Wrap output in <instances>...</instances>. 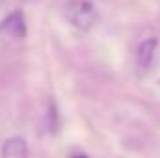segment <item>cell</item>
Listing matches in <instances>:
<instances>
[{"instance_id": "6da1fadb", "label": "cell", "mask_w": 160, "mask_h": 158, "mask_svg": "<svg viewBox=\"0 0 160 158\" xmlns=\"http://www.w3.org/2000/svg\"><path fill=\"white\" fill-rule=\"evenodd\" d=\"M69 21L80 30H89L97 22V9L88 0H75L69 6Z\"/></svg>"}, {"instance_id": "7a4b0ae2", "label": "cell", "mask_w": 160, "mask_h": 158, "mask_svg": "<svg viewBox=\"0 0 160 158\" xmlns=\"http://www.w3.org/2000/svg\"><path fill=\"white\" fill-rule=\"evenodd\" d=\"M157 47H158V41L155 37H147L140 43L138 50H136V69L138 73H147L153 65V60H155V52H157Z\"/></svg>"}, {"instance_id": "3957f363", "label": "cell", "mask_w": 160, "mask_h": 158, "mask_svg": "<svg viewBox=\"0 0 160 158\" xmlns=\"http://www.w3.org/2000/svg\"><path fill=\"white\" fill-rule=\"evenodd\" d=\"M0 34L15 37V39H22L26 36V22H24V15L22 11H13L9 13L2 22H0Z\"/></svg>"}, {"instance_id": "277c9868", "label": "cell", "mask_w": 160, "mask_h": 158, "mask_svg": "<svg viewBox=\"0 0 160 158\" xmlns=\"http://www.w3.org/2000/svg\"><path fill=\"white\" fill-rule=\"evenodd\" d=\"M2 158H28V145L24 138L13 136L4 141L2 145Z\"/></svg>"}, {"instance_id": "5b68a950", "label": "cell", "mask_w": 160, "mask_h": 158, "mask_svg": "<svg viewBox=\"0 0 160 158\" xmlns=\"http://www.w3.org/2000/svg\"><path fill=\"white\" fill-rule=\"evenodd\" d=\"M71 158H89V156H86V155H75V156H71Z\"/></svg>"}]
</instances>
